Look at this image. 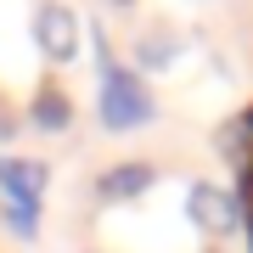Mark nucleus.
<instances>
[{
    "instance_id": "obj_1",
    "label": "nucleus",
    "mask_w": 253,
    "mask_h": 253,
    "mask_svg": "<svg viewBox=\"0 0 253 253\" xmlns=\"http://www.w3.org/2000/svg\"><path fill=\"white\" fill-rule=\"evenodd\" d=\"M152 118V96L135 73H124L118 62H101V124L107 129H129Z\"/></svg>"
},
{
    "instance_id": "obj_2",
    "label": "nucleus",
    "mask_w": 253,
    "mask_h": 253,
    "mask_svg": "<svg viewBox=\"0 0 253 253\" xmlns=\"http://www.w3.org/2000/svg\"><path fill=\"white\" fill-rule=\"evenodd\" d=\"M186 214L197 219V231H208V236H225V231L236 225V203H231V191H219V186H208V180L191 186Z\"/></svg>"
},
{
    "instance_id": "obj_3",
    "label": "nucleus",
    "mask_w": 253,
    "mask_h": 253,
    "mask_svg": "<svg viewBox=\"0 0 253 253\" xmlns=\"http://www.w3.org/2000/svg\"><path fill=\"white\" fill-rule=\"evenodd\" d=\"M51 186V169L40 158H0V191L17 203H40Z\"/></svg>"
},
{
    "instance_id": "obj_4",
    "label": "nucleus",
    "mask_w": 253,
    "mask_h": 253,
    "mask_svg": "<svg viewBox=\"0 0 253 253\" xmlns=\"http://www.w3.org/2000/svg\"><path fill=\"white\" fill-rule=\"evenodd\" d=\"M40 45H45L56 62H73V51H79V23H73L68 6H45L40 11Z\"/></svg>"
},
{
    "instance_id": "obj_5",
    "label": "nucleus",
    "mask_w": 253,
    "mask_h": 253,
    "mask_svg": "<svg viewBox=\"0 0 253 253\" xmlns=\"http://www.w3.org/2000/svg\"><path fill=\"white\" fill-rule=\"evenodd\" d=\"M146 186H152V169H146V163H118V169H107L96 180V197L118 203V197H141Z\"/></svg>"
},
{
    "instance_id": "obj_6",
    "label": "nucleus",
    "mask_w": 253,
    "mask_h": 253,
    "mask_svg": "<svg viewBox=\"0 0 253 253\" xmlns=\"http://www.w3.org/2000/svg\"><path fill=\"white\" fill-rule=\"evenodd\" d=\"M174 45H180V40H174L169 28H146V34L135 40V51H141V62H146V68H163V62L174 56Z\"/></svg>"
},
{
    "instance_id": "obj_7",
    "label": "nucleus",
    "mask_w": 253,
    "mask_h": 253,
    "mask_svg": "<svg viewBox=\"0 0 253 253\" xmlns=\"http://www.w3.org/2000/svg\"><path fill=\"white\" fill-rule=\"evenodd\" d=\"M34 124L40 129H68V96L62 90H45L34 101Z\"/></svg>"
},
{
    "instance_id": "obj_8",
    "label": "nucleus",
    "mask_w": 253,
    "mask_h": 253,
    "mask_svg": "<svg viewBox=\"0 0 253 253\" xmlns=\"http://www.w3.org/2000/svg\"><path fill=\"white\" fill-rule=\"evenodd\" d=\"M11 129H17V118H11L6 107H0V141H6V135H11Z\"/></svg>"
},
{
    "instance_id": "obj_9",
    "label": "nucleus",
    "mask_w": 253,
    "mask_h": 253,
    "mask_svg": "<svg viewBox=\"0 0 253 253\" xmlns=\"http://www.w3.org/2000/svg\"><path fill=\"white\" fill-rule=\"evenodd\" d=\"M90 253H96V248H90Z\"/></svg>"
}]
</instances>
